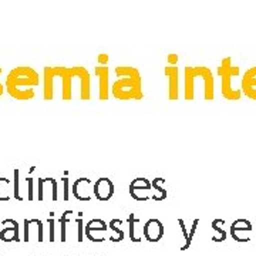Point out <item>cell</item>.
<instances>
[{
	"instance_id": "obj_15",
	"label": "cell",
	"mask_w": 256,
	"mask_h": 256,
	"mask_svg": "<svg viewBox=\"0 0 256 256\" xmlns=\"http://www.w3.org/2000/svg\"><path fill=\"white\" fill-rule=\"evenodd\" d=\"M84 228H86V238H88L90 235H92V232H106L108 229V225L102 220H92L84 225Z\"/></svg>"
},
{
	"instance_id": "obj_27",
	"label": "cell",
	"mask_w": 256,
	"mask_h": 256,
	"mask_svg": "<svg viewBox=\"0 0 256 256\" xmlns=\"http://www.w3.org/2000/svg\"><path fill=\"white\" fill-rule=\"evenodd\" d=\"M52 216H53V212H52ZM48 218V225H50V242H54V220L53 218Z\"/></svg>"
},
{
	"instance_id": "obj_7",
	"label": "cell",
	"mask_w": 256,
	"mask_h": 256,
	"mask_svg": "<svg viewBox=\"0 0 256 256\" xmlns=\"http://www.w3.org/2000/svg\"><path fill=\"white\" fill-rule=\"evenodd\" d=\"M165 234L164 224L156 218L148 220L142 225V236L148 240V242H158L161 240Z\"/></svg>"
},
{
	"instance_id": "obj_4",
	"label": "cell",
	"mask_w": 256,
	"mask_h": 256,
	"mask_svg": "<svg viewBox=\"0 0 256 256\" xmlns=\"http://www.w3.org/2000/svg\"><path fill=\"white\" fill-rule=\"evenodd\" d=\"M62 78V98L64 101L72 100L73 92V74L72 68L66 66H46L43 70V92L47 97H52L54 94V80Z\"/></svg>"
},
{
	"instance_id": "obj_16",
	"label": "cell",
	"mask_w": 256,
	"mask_h": 256,
	"mask_svg": "<svg viewBox=\"0 0 256 256\" xmlns=\"http://www.w3.org/2000/svg\"><path fill=\"white\" fill-rule=\"evenodd\" d=\"M10 180L8 178H0V202L10 201Z\"/></svg>"
},
{
	"instance_id": "obj_1",
	"label": "cell",
	"mask_w": 256,
	"mask_h": 256,
	"mask_svg": "<svg viewBox=\"0 0 256 256\" xmlns=\"http://www.w3.org/2000/svg\"><path fill=\"white\" fill-rule=\"evenodd\" d=\"M116 76L118 77L111 86V94L121 101L142 100V77L134 66H117Z\"/></svg>"
},
{
	"instance_id": "obj_25",
	"label": "cell",
	"mask_w": 256,
	"mask_h": 256,
	"mask_svg": "<svg viewBox=\"0 0 256 256\" xmlns=\"http://www.w3.org/2000/svg\"><path fill=\"white\" fill-rule=\"evenodd\" d=\"M108 62H110V57H108V54L101 53V54L97 56V63H98V66H107Z\"/></svg>"
},
{
	"instance_id": "obj_28",
	"label": "cell",
	"mask_w": 256,
	"mask_h": 256,
	"mask_svg": "<svg viewBox=\"0 0 256 256\" xmlns=\"http://www.w3.org/2000/svg\"><path fill=\"white\" fill-rule=\"evenodd\" d=\"M26 181H28V201H33V178H30V176H28L26 178Z\"/></svg>"
},
{
	"instance_id": "obj_13",
	"label": "cell",
	"mask_w": 256,
	"mask_h": 256,
	"mask_svg": "<svg viewBox=\"0 0 256 256\" xmlns=\"http://www.w3.org/2000/svg\"><path fill=\"white\" fill-rule=\"evenodd\" d=\"M3 225H10L6 226L0 232V239L3 242H18V224L14 220H4Z\"/></svg>"
},
{
	"instance_id": "obj_23",
	"label": "cell",
	"mask_w": 256,
	"mask_h": 256,
	"mask_svg": "<svg viewBox=\"0 0 256 256\" xmlns=\"http://www.w3.org/2000/svg\"><path fill=\"white\" fill-rule=\"evenodd\" d=\"M178 222H180V225H181V229H182V232H184V238H185V244H184V246L181 248V250H186V249L190 248V245H191L192 239L190 238V234H188V230H186V228H185L184 220H180Z\"/></svg>"
},
{
	"instance_id": "obj_26",
	"label": "cell",
	"mask_w": 256,
	"mask_h": 256,
	"mask_svg": "<svg viewBox=\"0 0 256 256\" xmlns=\"http://www.w3.org/2000/svg\"><path fill=\"white\" fill-rule=\"evenodd\" d=\"M63 200L64 201H68V178L64 176L63 178Z\"/></svg>"
},
{
	"instance_id": "obj_12",
	"label": "cell",
	"mask_w": 256,
	"mask_h": 256,
	"mask_svg": "<svg viewBox=\"0 0 256 256\" xmlns=\"http://www.w3.org/2000/svg\"><path fill=\"white\" fill-rule=\"evenodd\" d=\"M240 88L249 98L256 100V66L250 67L246 73L244 74L242 82H240Z\"/></svg>"
},
{
	"instance_id": "obj_21",
	"label": "cell",
	"mask_w": 256,
	"mask_h": 256,
	"mask_svg": "<svg viewBox=\"0 0 256 256\" xmlns=\"http://www.w3.org/2000/svg\"><path fill=\"white\" fill-rule=\"evenodd\" d=\"M120 222H121L120 220H112L110 224H108V226H110V228L117 234V236H116V239H114L112 242H120V240H122V239H124V230L117 226V224H120Z\"/></svg>"
},
{
	"instance_id": "obj_19",
	"label": "cell",
	"mask_w": 256,
	"mask_h": 256,
	"mask_svg": "<svg viewBox=\"0 0 256 256\" xmlns=\"http://www.w3.org/2000/svg\"><path fill=\"white\" fill-rule=\"evenodd\" d=\"M73 214V210H66V212H63V216L60 218V226H62V236H60V239H62V242H66V239H67V236H66V228H67V222L70 220V215Z\"/></svg>"
},
{
	"instance_id": "obj_30",
	"label": "cell",
	"mask_w": 256,
	"mask_h": 256,
	"mask_svg": "<svg viewBox=\"0 0 256 256\" xmlns=\"http://www.w3.org/2000/svg\"><path fill=\"white\" fill-rule=\"evenodd\" d=\"M0 76H2V68H0ZM4 92V88H3V84L0 82V97H2V94Z\"/></svg>"
},
{
	"instance_id": "obj_2",
	"label": "cell",
	"mask_w": 256,
	"mask_h": 256,
	"mask_svg": "<svg viewBox=\"0 0 256 256\" xmlns=\"http://www.w3.org/2000/svg\"><path fill=\"white\" fill-rule=\"evenodd\" d=\"M40 84L38 73L30 66H18L12 68L6 78V90L14 100L28 101L36 97L34 88L24 87H37Z\"/></svg>"
},
{
	"instance_id": "obj_10",
	"label": "cell",
	"mask_w": 256,
	"mask_h": 256,
	"mask_svg": "<svg viewBox=\"0 0 256 256\" xmlns=\"http://www.w3.org/2000/svg\"><path fill=\"white\" fill-rule=\"evenodd\" d=\"M94 196L101 202H106L108 201L112 198V195H114V184L111 180L108 178H106V176H102L100 180H97V182L94 184Z\"/></svg>"
},
{
	"instance_id": "obj_6",
	"label": "cell",
	"mask_w": 256,
	"mask_h": 256,
	"mask_svg": "<svg viewBox=\"0 0 256 256\" xmlns=\"http://www.w3.org/2000/svg\"><path fill=\"white\" fill-rule=\"evenodd\" d=\"M72 74L74 78L80 80V100L88 101L92 98V76L84 66H73Z\"/></svg>"
},
{
	"instance_id": "obj_5",
	"label": "cell",
	"mask_w": 256,
	"mask_h": 256,
	"mask_svg": "<svg viewBox=\"0 0 256 256\" xmlns=\"http://www.w3.org/2000/svg\"><path fill=\"white\" fill-rule=\"evenodd\" d=\"M239 72H240L239 66H234L230 57L224 58L218 66V76L220 77V92L226 100H240L242 92L238 88H234V86H232V78L236 77Z\"/></svg>"
},
{
	"instance_id": "obj_24",
	"label": "cell",
	"mask_w": 256,
	"mask_h": 256,
	"mask_svg": "<svg viewBox=\"0 0 256 256\" xmlns=\"http://www.w3.org/2000/svg\"><path fill=\"white\" fill-rule=\"evenodd\" d=\"M37 198H38V201H43V200H44V180H43V178H38Z\"/></svg>"
},
{
	"instance_id": "obj_22",
	"label": "cell",
	"mask_w": 256,
	"mask_h": 256,
	"mask_svg": "<svg viewBox=\"0 0 256 256\" xmlns=\"http://www.w3.org/2000/svg\"><path fill=\"white\" fill-rule=\"evenodd\" d=\"M76 224H77V240L82 242V239H84V222L82 220V212H80L78 218L76 220Z\"/></svg>"
},
{
	"instance_id": "obj_9",
	"label": "cell",
	"mask_w": 256,
	"mask_h": 256,
	"mask_svg": "<svg viewBox=\"0 0 256 256\" xmlns=\"http://www.w3.org/2000/svg\"><path fill=\"white\" fill-rule=\"evenodd\" d=\"M164 74L168 78V98L176 101L180 97V70L178 66H166Z\"/></svg>"
},
{
	"instance_id": "obj_3",
	"label": "cell",
	"mask_w": 256,
	"mask_h": 256,
	"mask_svg": "<svg viewBox=\"0 0 256 256\" xmlns=\"http://www.w3.org/2000/svg\"><path fill=\"white\" fill-rule=\"evenodd\" d=\"M204 82V98L212 101L215 97V80L206 66H185L184 67V98L192 101L195 97V80Z\"/></svg>"
},
{
	"instance_id": "obj_11",
	"label": "cell",
	"mask_w": 256,
	"mask_h": 256,
	"mask_svg": "<svg viewBox=\"0 0 256 256\" xmlns=\"http://www.w3.org/2000/svg\"><path fill=\"white\" fill-rule=\"evenodd\" d=\"M90 185H92V180L88 178H78L76 180L72 186V192H73L74 198L82 202H88L92 200V194H90Z\"/></svg>"
},
{
	"instance_id": "obj_14",
	"label": "cell",
	"mask_w": 256,
	"mask_h": 256,
	"mask_svg": "<svg viewBox=\"0 0 256 256\" xmlns=\"http://www.w3.org/2000/svg\"><path fill=\"white\" fill-rule=\"evenodd\" d=\"M151 188H152V185L146 178H136L130 184V195L136 201H138V192L150 191Z\"/></svg>"
},
{
	"instance_id": "obj_8",
	"label": "cell",
	"mask_w": 256,
	"mask_h": 256,
	"mask_svg": "<svg viewBox=\"0 0 256 256\" xmlns=\"http://www.w3.org/2000/svg\"><path fill=\"white\" fill-rule=\"evenodd\" d=\"M94 73L98 77V98L101 101L108 100L111 92L110 87V68L108 66H96Z\"/></svg>"
},
{
	"instance_id": "obj_18",
	"label": "cell",
	"mask_w": 256,
	"mask_h": 256,
	"mask_svg": "<svg viewBox=\"0 0 256 256\" xmlns=\"http://www.w3.org/2000/svg\"><path fill=\"white\" fill-rule=\"evenodd\" d=\"M164 181H165L164 178H156V180L151 182L152 188H154L156 192H160V201H162V200H165V198H166V191H165V188L162 186Z\"/></svg>"
},
{
	"instance_id": "obj_29",
	"label": "cell",
	"mask_w": 256,
	"mask_h": 256,
	"mask_svg": "<svg viewBox=\"0 0 256 256\" xmlns=\"http://www.w3.org/2000/svg\"><path fill=\"white\" fill-rule=\"evenodd\" d=\"M166 60H168V66H176L178 60H180V57H178V54H175V53H170Z\"/></svg>"
},
{
	"instance_id": "obj_17",
	"label": "cell",
	"mask_w": 256,
	"mask_h": 256,
	"mask_svg": "<svg viewBox=\"0 0 256 256\" xmlns=\"http://www.w3.org/2000/svg\"><path fill=\"white\" fill-rule=\"evenodd\" d=\"M128 224H130V238H131V240L132 242H140L141 238H138L137 232H136V228H137V225L140 224V220H138L134 214H131L128 216Z\"/></svg>"
},
{
	"instance_id": "obj_20",
	"label": "cell",
	"mask_w": 256,
	"mask_h": 256,
	"mask_svg": "<svg viewBox=\"0 0 256 256\" xmlns=\"http://www.w3.org/2000/svg\"><path fill=\"white\" fill-rule=\"evenodd\" d=\"M18 168H14L13 171V196L18 200V201H23V196L20 195V191H18Z\"/></svg>"
}]
</instances>
